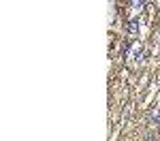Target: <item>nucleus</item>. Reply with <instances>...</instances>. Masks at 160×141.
Masks as SVG:
<instances>
[{
	"label": "nucleus",
	"instance_id": "nucleus-1",
	"mask_svg": "<svg viewBox=\"0 0 160 141\" xmlns=\"http://www.w3.org/2000/svg\"><path fill=\"white\" fill-rule=\"evenodd\" d=\"M128 30H130V34H132V37L139 34V17H132V19L128 22Z\"/></svg>",
	"mask_w": 160,
	"mask_h": 141
},
{
	"label": "nucleus",
	"instance_id": "nucleus-2",
	"mask_svg": "<svg viewBox=\"0 0 160 141\" xmlns=\"http://www.w3.org/2000/svg\"><path fill=\"white\" fill-rule=\"evenodd\" d=\"M130 7L132 9H141L143 7V0H130Z\"/></svg>",
	"mask_w": 160,
	"mask_h": 141
}]
</instances>
